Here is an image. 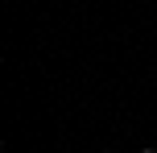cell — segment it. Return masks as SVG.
Listing matches in <instances>:
<instances>
[{
    "instance_id": "cell-1",
    "label": "cell",
    "mask_w": 157,
    "mask_h": 153,
    "mask_svg": "<svg viewBox=\"0 0 157 153\" xmlns=\"http://www.w3.org/2000/svg\"><path fill=\"white\" fill-rule=\"evenodd\" d=\"M141 153H157V149H153V145H145V149H141Z\"/></svg>"
},
{
    "instance_id": "cell-2",
    "label": "cell",
    "mask_w": 157,
    "mask_h": 153,
    "mask_svg": "<svg viewBox=\"0 0 157 153\" xmlns=\"http://www.w3.org/2000/svg\"><path fill=\"white\" fill-rule=\"evenodd\" d=\"M99 153H112V149H99Z\"/></svg>"
}]
</instances>
